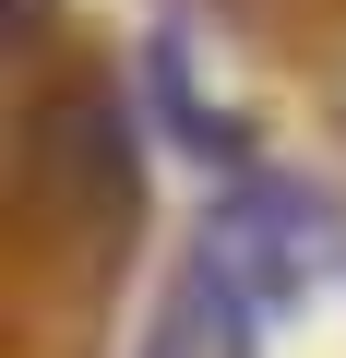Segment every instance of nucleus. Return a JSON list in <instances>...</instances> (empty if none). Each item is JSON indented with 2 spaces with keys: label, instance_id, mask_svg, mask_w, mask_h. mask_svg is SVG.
<instances>
[{
  "label": "nucleus",
  "instance_id": "obj_1",
  "mask_svg": "<svg viewBox=\"0 0 346 358\" xmlns=\"http://www.w3.org/2000/svg\"><path fill=\"white\" fill-rule=\"evenodd\" d=\"M13 155H24V192L36 203H108V215L131 203V120H120V96L96 72L36 84L24 120H13Z\"/></svg>",
  "mask_w": 346,
  "mask_h": 358
},
{
  "label": "nucleus",
  "instance_id": "obj_2",
  "mask_svg": "<svg viewBox=\"0 0 346 358\" xmlns=\"http://www.w3.org/2000/svg\"><path fill=\"white\" fill-rule=\"evenodd\" d=\"M48 36V0H13V48H36Z\"/></svg>",
  "mask_w": 346,
  "mask_h": 358
}]
</instances>
